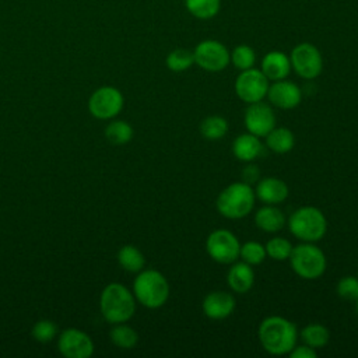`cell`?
<instances>
[{"instance_id": "6da1fadb", "label": "cell", "mask_w": 358, "mask_h": 358, "mask_svg": "<svg viewBox=\"0 0 358 358\" xmlns=\"http://www.w3.org/2000/svg\"><path fill=\"white\" fill-rule=\"evenodd\" d=\"M298 336L295 323L277 315L263 319L257 329L260 345L271 355L288 354L296 345Z\"/></svg>"}, {"instance_id": "7a4b0ae2", "label": "cell", "mask_w": 358, "mask_h": 358, "mask_svg": "<svg viewBox=\"0 0 358 358\" xmlns=\"http://www.w3.org/2000/svg\"><path fill=\"white\" fill-rule=\"evenodd\" d=\"M255 201V189L252 185L242 180L224 187L217 197L215 206L222 217L228 220H241L252 213Z\"/></svg>"}, {"instance_id": "3957f363", "label": "cell", "mask_w": 358, "mask_h": 358, "mask_svg": "<svg viewBox=\"0 0 358 358\" xmlns=\"http://www.w3.org/2000/svg\"><path fill=\"white\" fill-rule=\"evenodd\" d=\"M133 295L148 309L161 308L169 298L168 280L158 270H141L133 282Z\"/></svg>"}, {"instance_id": "277c9868", "label": "cell", "mask_w": 358, "mask_h": 358, "mask_svg": "<svg viewBox=\"0 0 358 358\" xmlns=\"http://www.w3.org/2000/svg\"><path fill=\"white\" fill-rule=\"evenodd\" d=\"M289 232L302 242H317L327 231V220L322 210L313 206H303L292 211L287 221Z\"/></svg>"}, {"instance_id": "5b68a950", "label": "cell", "mask_w": 358, "mask_h": 358, "mask_svg": "<svg viewBox=\"0 0 358 358\" xmlns=\"http://www.w3.org/2000/svg\"><path fill=\"white\" fill-rule=\"evenodd\" d=\"M101 312L109 323H124L136 310L134 295L122 284L112 282L101 294Z\"/></svg>"}, {"instance_id": "8992f818", "label": "cell", "mask_w": 358, "mask_h": 358, "mask_svg": "<svg viewBox=\"0 0 358 358\" xmlns=\"http://www.w3.org/2000/svg\"><path fill=\"white\" fill-rule=\"evenodd\" d=\"M292 271L305 280H316L326 271V256L313 242H302L292 248L288 257Z\"/></svg>"}, {"instance_id": "52a82bcc", "label": "cell", "mask_w": 358, "mask_h": 358, "mask_svg": "<svg viewBox=\"0 0 358 358\" xmlns=\"http://www.w3.org/2000/svg\"><path fill=\"white\" fill-rule=\"evenodd\" d=\"M208 256L220 264H232L239 259L241 243L229 229H214L206 239Z\"/></svg>"}, {"instance_id": "ba28073f", "label": "cell", "mask_w": 358, "mask_h": 358, "mask_svg": "<svg viewBox=\"0 0 358 358\" xmlns=\"http://www.w3.org/2000/svg\"><path fill=\"white\" fill-rule=\"evenodd\" d=\"M268 78L259 69L242 70L235 80V94L245 103H255L264 99L268 90Z\"/></svg>"}, {"instance_id": "9c48e42d", "label": "cell", "mask_w": 358, "mask_h": 358, "mask_svg": "<svg viewBox=\"0 0 358 358\" xmlns=\"http://www.w3.org/2000/svg\"><path fill=\"white\" fill-rule=\"evenodd\" d=\"M291 69L305 80H313L323 70V59L319 49L308 42L296 45L289 55Z\"/></svg>"}, {"instance_id": "30bf717a", "label": "cell", "mask_w": 358, "mask_h": 358, "mask_svg": "<svg viewBox=\"0 0 358 358\" xmlns=\"http://www.w3.org/2000/svg\"><path fill=\"white\" fill-rule=\"evenodd\" d=\"M193 56L194 63L200 69L211 73L225 70L231 62V53L227 49V46L214 39L201 41L194 48Z\"/></svg>"}, {"instance_id": "8fae6325", "label": "cell", "mask_w": 358, "mask_h": 358, "mask_svg": "<svg viewBox=\"0 0 358 358\" xmlns=\"http://www.w3.org/2000/svg\"><path fill=\"white\" fill-rule=\"evenodd\" d=\"M123 95L117 88L105 85L94 91L88 101V108L98 119H112L119 115L123 108Z\"/></svg>"}, {"instance_id": "7c38bea8", "label": "cell", "mask_w": 358, "mask_h": 358, "mask_svg": "<svg viewBox=\"0 0 358 358\" xmlns=\"http://www.w3.org/2000/svg\"><path fill=\"white\" fill-rule=\"evenodd\" d=\"M245 127L249 133L257 137H266L270 130L275 127V115L268 103L263 101L249 103L243 116Z\"/></svg>"}, {"instance_id": "4fadbf2b", "label": "cell", "mask_w": 358, "mask_h": 358, "mask_svg": "<svg viewBox=\"0 0 358 358\" xmlns=\"http://www.w3.org/2000/svg\"><path fill=\"white\" fill-rule=\"evenodd\" d=\"M59 350L67 358H87L94 352V343L87 333L67 329L59 337Z\"/></svg>"}, {"instance_id": "5bb4252c", "label": "cell", "mask_w": 358, "mask_h": 358, "mask_svg": "<svg viewBox=\"0 0 358 358\" xmlns=\"http://www.w3.org/2000/svg\"><path fill=\"white\" fill-rule=\"evenodd\" d=\"M270 103L278 109H294L296 108L302 101V91L301 88L288 80H278L273 81V84L268 85L267 95Z\"/></svg>"}, {"instance_id": "9a60e30c", "label": "cell", "mask_w": 358, "mask_h": 358, "mask_svg": "<svg viewBox=\"0 0 358 358\" xmlns=\"http://www.w3.org/2000/svg\"><path fill=\"white\" fill-rule=\"evenodd\" d=\"M201 309L208 319L222 320L234 313L235 298L227 291H211L204 296Z\"/></svg>"}, {"instance_id": "2e32d148", "label": "cell", "mask_w": 358, "mask_h": 358, "mask_svg": "<svg viewBox=\"0 0 358 358\" xmlns=\"http://www.w3.org/2000/svg\"><path fill=\"white\" fill-rule=\"evenodd\" d=\"M255 196L264 204H281L288 197L287 183L275 176H267L257 180Z\"/></svg>"}, {"instance_id": "e0dca14e", "label": "cell", "mask_w": 358, "mask_h": 358, "mask_svg": "<svg viewBox=\"0 0 358 358\" xmlns=\"http://www.w3.org/2000/svg\"><path fill=\"white\" fill-rule=\"evenodd\" d=\"M260 70L268 78V81L284 80L291 71L289 56L281 50H271L263 56Z\"/></svg>"}, {"instance_id": "ac0fdd59", "label": "cell", "mask_w": 358, "mask_h": 358, "mask_svg": "<svg viewBox=\"0 0 358 358\" xmlns=\"http://www.w3.org/2000/svg\"><path fill=\"white\" fill-rule=\"evenodd\" d=\"M227 284L236 294H246L255 284V271L245 262H234L227 273Z\"/></svg>"}, {"instance_id": "d6986e66", "label": "cell", "mask_w": 358, "mask_h": 358, "mask_svg": "<svg viewBox=\"0 0 358 358\" xmlns=\"http://www.w3.org/2000/svg\"><path fill=\"white\" fill-rule=\"evenodd\" d=\"M263 143L260 137L252 133H242L232 141V152L242 162H252L263 154Z\"/></svg>"}, {"instance_id": "ffe728a7", "label": "cell", "mask_w": 358, "mask_h": 358, "mask_svg": "<svg viewBox=\"0 0 358 358\" xmlns=\"http://www.w3.org/2000/svg\"><path fill=\"white\" fill-rule=\"evenodd\" d=\"M255 224L259 229H262L264 232L275 234L285 227L287 220H285L284 213L277 206L264 204L263 207H260L256 211Z\"/></svg>"}, {"instance_id": "44dd1931", "label": "cell", "mask_w": 358, "mask_h": 358, "mask_svg": "<svg viewBox=\"0 0 358 358\" xmlns=\"http://www.w3.org/2000/svg\"><path fill=\"white\" fill-rule=\"evenodd\" d=\"M264 138L266 147L275 154H287L295 145V136L288 127H274Z\"/></svg>"}, {"instance_id": "7402d4cb", "label": "cell", "mask_w": 358, "mask_h": 358, "mask_svg": "<svg viewBox=\"0 0 358 358\" xmlns=\"http://www.w3.org/2000/svg\"><path fill=\"white\" fill-rule=\"evenodd\" d=\"M117 262L122 268L129 273H138L144 268V255L133 245H124L117 252Z\"/></svg>"}, {"instance_id": "603a6c76", "label": "cell", "mask_w": 358, "mask_h": 358, "mask_svg": "<svg viewBox=\"0 0 358 358\" xmlns=\"http://www.w3.org/2000/svg\"><path fill=\"white\" fill-rule=\"evenodd\" d=\"M299 336H301V340L303 341V344H306L315 350L323 348L330 340L329 329L320 323H310V324L305 326L301 330Z\"/></svg>"}, {"instance_id": "cb8c5ba5", "label": "cell", "mask_w": 358, "mask_h": 358, "mask_svg": "<svg viewBox=\"0 0 358 358\" xmlns=\"http://www.w3.org/2000/svg\"><path fill=\"white\" fill-rule=\"evenodd\" d=\"M228 133V122L220 115H211L201 120L200 134L207 140H220Z\"/></svg>"}, {"instance_id": "d4e9b609", "label": "cell", "mask_w": 358, "mask_h": 358, "mask_svg": "<svg viewBox=\"0 0 358 358\" xmlns=\"http://www.w3.org/2000/svg\"><path fill=\"white\" fill-rule=\"evenodd\" d=\"M187 11L199 20H210L215 17L221 7V0H185Z\"/></svg>"}, {"instance_id": "484cf974", "label": "cell", "mask_w": 358, "mask_h": 358, "mask_svg": "<svg viewBox=\"0 0 358 358\" xmlns=\"http://www.w3.org/2000/svg\"><path fill=\"white\" fill-rule=\"evenodd\" d=\"M109 337L116 347L124 348V350L133 348L138 341L137 331L133 327L123 323H116V326L112 327Z\"/></svg>"}, {"instance_id": "4316f807", "label": "cell", "mask_w": 358, "mask_h": 358, "mask_svg": "<svg viewBox=\"0 0 358 358\" xmlns=\"http://www.w3.org/2000/svg\"><path fill=\"white\" fill-rule=\"evenodd\" d=\"M105 136L109 143L122 145L133 138V127L124 120H113L106 126Z\"/></svg>"}, {"instance_id": "83f0119b", "label": "cell", "mask_w": 358, "mask_h": 358, "mask_svg": "<svg viewBox=\"0 0 358 358\" xmlns=\"http://www.w3.org/2000/svg\"><path fill=\"white\" fill-rule=\"evenodd\" d=\"M165 62H166V67L171 71L180 73V71L190 69L194 64V56H193L192 50L179 48V49H173L172 52H169Z\"/></svg>"}, {"instance_id": "f1b7e54d", "label": "cell", "mask_w": 358, "mask_h": 358, "mask_svg": "<svg viewBox=\"0 0 358 358\" xmlns=\"http://www.w3.org/2000/svg\"><path fill=\"white\" fill-rule=\"evenodd\" d=\"M264 248H266V255L270 259H273L275 262H284V260H288L294 246L291 245V242L288 239H285L282 236H274L267 241Z\"/></svg>"}, {"instance_id": "f546056e", "label": "cell", "mask_w": 358, "mask_h": 358, "mask_svg": "<svg viewBox=\"0 0 358 358\" xmlns=\"http://www.w3.org/2000/svg\"><path fill=\"white\" fill-rule=\"evenodd\" d=\"M239 257L242 259V262L250 264L252 267L257 266V264L263 263V260L267 257L266 248L263 243H260L257 241H248L241 245Z\"/></svg>"}, {"instance_id": "4dcf8cb0", "label": "cell", "mask_w": 358, "mask_h": 358, "mask_svg": "<svg viewBox=\"0 0 358 358\" xmlns=\"http://www.w3.org/2000/svg\"><path fill=\"white\" fill-rule=\"evenodd\" d=\"M255 62H256L255 50L248 45H238L231 52V63L239 71L252 69L255 66Z\"/></svg>"}, {"instance_id": "1f68e13d", "label": "cell", "mask_w": 358, "mask_h": 358, "mask_svg": "<svg viewBox=\"0 0 358 358\" xmlns=\"http://www.w3.org/2000/svg\"><path fill=\"white\" fill-rule=\"evenodd\" d=\"M336 291L340 298L355 302L358 299V278L352 275H345L340 278Z\"/></svg>"}, {"instance_id": "d6a6232c", "label": "cell", "mask_w": 358, "mask_h": 358, "mask_svg": "<svg viewBox=\"0 0 358 358\" xmlns=\"http://www.w3.org/2000/svg\"><path fill=\"white\" fill-rule=\"evenodd\" d=\"M56 333H57V326L52 320H39L38 323H35L32 329L34 338L41 343H48L53 340Z\"/></svg>"}, {"instance_id": "836d02e7", "label": "cell", "mask_w": 358, "mask_h": 358, "mask_svg": "<svg viewBox=\"0 0 358 358\" xmlns=\"http://www.w3.org/2000/svg\"><path fill=\"white\" fill-rule=\"evenodd\" d=\"M288 354L291 358H315L316 350L306 344H302V345H295Z\"/></svg>"}, {"instance_id": "e575fe53", "label": "cell", "mask_w": 358, "mask_h": 358, "mask_svg": "<svg viewBox=\"0 0 358 358\" xmlns=\"http://www.w3.org/2000/svg\"><path fill=\"white\" fill-rule=\"evenodd\" d=\"M259 176H260V172H259V168L253 164L250 165H246L242 171V178H243V182L249 183V185H253V183H257L259 180Z\"/></svg>"}, {"instance_id": "d590c367", "label": "cell", "mask_w": 358, "mask_h": 358, "mask_svg": "<svg viewBox=\"0 0 358 358\" xmlns=\"http://www.w3.org/2000/svg\"><path fill=\"white\" fill-rule=\"evenodd\" d=\"M355 310H357V315H358V299L355 301Z\"/></svg>"}]
</instances>
